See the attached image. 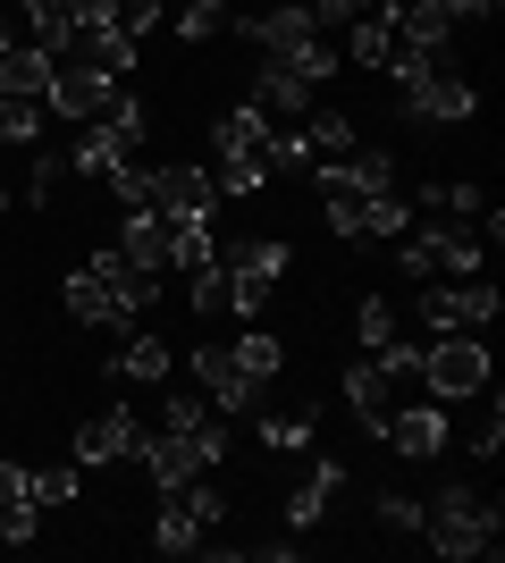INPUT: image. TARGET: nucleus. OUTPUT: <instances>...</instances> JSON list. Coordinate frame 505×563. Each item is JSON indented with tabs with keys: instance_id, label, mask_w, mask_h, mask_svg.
I'll use <instances>...</instances> for the list:
<instances>
[{
	"instance_id": "1",
	"label": "nucleus",
	"mask_w": 505,
	"mask_h": 563,
	"mask_svg": "<svg viewBox=\"0 0 505 563\" xmlns=\"http://www.w3.org/2000/svg\"><path fill=\"white\" fill-rule=\"evenodd\" d=\"M68 320H85V329H110V336H127L135 320L152 311V295H161V278L152 269H135V261L110 244V253H85V269H68Z\"/></svg>"
},
{
	"instance_id": "2",
	"label": "nucleus",
	"mask_w": 505,
	"mask_h": 563,
	"mask_svg": "<svg viewBox=\"0 0 505 563\" xmlns=\"http://www.w3.org/2000/svg\"><path fill=\"white\" fill-rule=\"evenodd\" d=\"M497 530H505L497 496L472 488V479H447V488L421 505V539H430V555H447V563L488 555V547H497Z\"/></svg>"
},
{
	"instance_id": "3",
	"label": "nucleus",
	"mask_w": 505,
	"mask_h": 563,
	"mask_svg": "<svg viewBox=\"0 0 505 563\" xmlns=\"http://www.w3.org/2000/svg\"><path fill=\"white\" fill-rule=\"evenodd\" d=\"M396 269H405L413 286L421 278H481L488 269L481 228H472V219H421V228L396 235Z\"/></svg>"
},
{
	"instance_id": "4",
	"label": "nucleus",
	"mask_w": 505,
	"mask_h": 563,
	"mask_svg": "<svg viewBox=\"0 0 505 563\" xmlns=\"http://www.w3.org/2000/svg\"><path fill=\"white\" fill-rule=\"evenodd\" d=\"M211 261H219V311H228V320H253L295 269V253L278 235H244V244H228V253H211Z\"/></svg>"
},
{
	"instance_id": "5",
	"label": "nucleus",
	"mask_w": 505,
	"mask_h": 563,
	"mask_svg": "<svg viewBox=\"0 0 505 563\" xmlns=\"http://www.w3.org/2000/svg\"><path fill=\"white\" fill-rule=\"evenodd\" d=\"M497 311H505V295L488 286V269H481V278H421V286H413V320H421L430 336H447V329H488Z\"/></svg>"
},
{
	"instance_id": "6",
	"label": "nucleus",
	"mask_w": 505,
	"mask_h": 563,
	"mask_svg": "<svg viewBox=\"0 0 505 563\" xmlns=\"http://www.w3.org/2000/svg\"><path fill=\"white\" fill-rule=\"evenodd\" d=\"M421 387H430L438 404H472V396H488V336H472V329L430 336V345H421Z\"/></svg>"
},
{
	"instance_id": "7",
	"label": "nucleus",
	"mask_w": 505,
	"mask_h": 563,
	"mask_svg": "<svg viewBox=\"0 0 505 563\" xmlns=\"http://www.w3.org/2000/svg\"><path fill=\"white\" fill-rule=\"evenodd\" d=\"M152 446V421L135 412V404H94L85 421H76V463H135V454Z\"/></svg>"
},
{
	"instance_id": "8",
	"label": "nucleus",
	"mask_w": 505,
	"mask_h": 563,
	"mask_svg": "<svg viewBox=\"0 0 505 563\" xmlns=\"http://www.w3.org/2000/svg\"><path fill=\"white\" fill-rule=\"evenodd\" d=\"M119 93H127V76H110V68H94V59H76V51H68L59 76H51V101H43V110L68 118V126H85V118H101Z\"/></svg>"
},
{
	"instance_id": "9",
	"label": "nucleus",
	"mask_w": 505,
	"mask_h": 563,
	"mask_svg": "<svg viewBox=\"0 0 505 563\" xmlns=\"http://www.w3.org/2000/svg\"><path fill=\"white\" fill-rule=\"evenodd\" d=\"M387 446L405 454V463H438V454L455 446V421H447V404H396V412H387V429H380Z\"/></svg>"
},
{
	"instance_id": "10",
	"label": "nucleus",
	"mask_w": 505,
	"mask_h": 563,
	"mask_svg": "<svg viewBox=\"0 0 505 563\" xmlns=\"http://www.w3.org/2000/svg\"><path fill=\"white\" fill-rule=\"evenodd\" d=\"M320 194H387L396 186V152L387 143H354V152H337V161L312 168Z\"/></svg>"
},
{
	"instance_id": "11",
	"label": "nucleus",
	"mask_w": 505,
	"mask_h": 563,
	"mask_svg": "<svg viewBox=\"0 0 505 563\" xmlns=\"http://www.w3.org/2000/svg\"><path fill=\"white\" fill-rule=\"evenodd\" d=\"M345 479H354V471H345V463H329V454H312V463L295 471V488H287V530H320V521H329V505H337V496H345Z\"/></svg>"
},
{
	"instance_id": "12",
	"label": "nucleus",
	"mask_w": 505,
	"mask_h": 563,
	"mask_svg": "<svg viewBox=\"0 0 505 563\" xmlns=\"http://www.w3.org/2000/svg\"><path fill=\"white\" fill-rule=\"evenodd\" d=\"M194 378H202V396L219 404V412H253L262 404V387L237 371V353H228V336H211V345L194 353Z\"/></svg>"
},
{
	"instance_id": "13",
	"label": "nucleus",
	"mask_w": 505,
	"mask_h": 563,
	"mask_svg": "<svg viewBox=\"0 0 505 563\" xmlns=\"http://www.w3.org/2000/svg\"><path fill=\"white\" fill-rule=\"evenodd\" d=\"M152 211H161V219L219 211V194H211V168H202V161H168V168H152Z\"/></svg>"
},
{
	"instance_id": "14",
	"label": "nucleus",
	"mask_w": 505,
	"mask_h": 563,
	"mask_svg": "<svg viewBox=\"0 0 505 563\" xmlns=\"http://www.w3.org/2000/svg\"><path fill=\"white\" fill-rule=\"evenodd\" d=\"M345 412H354V429H371V438H380L387 412H396V378H387L371 353H362V362H345Z\"/></svg>"
},
{
	"instance_id": "15",
	"label": "nucleus",
	"mask_w": 505,
	"mask_h": 563,
	"mask_svg": "<svg viewBox=\"0 0 505 563\" xmlns=\"http://www.w3.org/2000/svg\"><path fill=\"white\" fill-rule=\"evenodd\" d=\"M244 101H253L270 126H295V118L312 110V85H304L295 68H278V59H262V68H253V93H244Z\"/></svg>"
},
{
	"instance_id": "16",
	"label": "nucleus",
	"mask_w": 505,
	"mask_h": 563,
	"mask_svg": "<svg viewBox=\"0 0 505 563\" xmlns=\"http://www.w3.org/2000/svg\"><path fill=\"white\" fill-rule=\"evenodd\" d=\"M51 76H59V59H51L43 43H9V51H0V93L51 101Z\"/></svg>"
},
{
	"instance_id": "17",
	"label": "nucleus",
	"mask_w": 505,
	"mask_h": 563,
	"mask_svg": "<svg viewBox=\"0 0 505 563\" xmlns=\"http://www.w3.org/2000/svg\"><path fill=\"white\" fill-rule=\"evenodd\" d=\"M211 152H237V161H270V118L253 110V101L219 110V118H211Z\"/></svg>"
},
{
	"instance_id": "18",
	"label": "nucleus",
	"mask_w": 505,
	"mask_h": 563,
	"mask_svg": "<svg viewBox=\"0 0 505 563\" xmlns=\"http://www.w3.org/2000/svg\"><path fill=\"white\" fill-rule=\"evenodd\" d=\"M119 253L135 261V269H152V278L168 269V219L152 211V202H144V211H127V219H119Z\"/></svg>"
},
{
	"instance_id": "19",
	"label": "nucleus",
	"mask_w": 505,
	"mask_h": 563,
	"mask_svg": "<svg viewBox=\"0 0 505 563\" xmlns=\"http://www.w3.org/2000/svg\"><path fill=\"white\" fill-rule=\"evenodd\" d=\"M211 530L186 514V496H161V514H152V555H202Z\"/></svg>"
},
{
	"instance_id": "20",
	"label": "nucleus",
	"mask_w": 505,
	"mask_h": 563,
	"mask_svg": "<svg viewBox=\"0 0 505 563\" xmlns=\"http://www.w3.org/2000/svg\"><path fill=\"white\" fill-rule=\"evenodd\" d=\"M337 51H345V68H380V76H387V59H396V34H387L380 9H362V18L345 25V43H337Z\"/></svg>"
},
{
	"instance_id": "21",
	"label": "nucleus",
	"mask_w": 505,
	"mask_h": 563,
	"mask_svg": "<svg viewBox=\"0 0 505 563\" xmlns=\"http://www.w3.org/2000/svg\"><path fill=\"white\" fill-rule=\"evenodd\" d=\"M228 353H237V371L253 378V387H270V378L287 371V336H270V329H244V336H228Z\"/></svg>"
},
{
	"instance_id": "22",
	"label": "nucleus",
	"mask_w": 505,
	"mask_h": 563,
	"mask_svg": "<svg viewBox=\"0 0 505 563\" xmlns=\"http://www.w3.org/2000/svg\"><path fill=\"white\" fill-rule=\"evenodd\" d=\"M152 168H161V161H152L144 143H135V152H119V161H110V177H101V186L119 194V211H144V202H152Z\"/></svg>"
},
{
	"instance_id": "23",
	"label": "nucleus",
	"mask_w": 505,
	"mask_h": 563,
	"mask_svg": "<svg viewBox=\"0 0 505 563\" xmlns=\"http://www.w3.org/2000/svg\"><path fill=\"white\" fill-rule=\"evenodd\" d=\"M110 371H119V378H135V387H161V378L177 371V362H168V345H161V336H135V329H127V345H119V362H110Z\"/></svg>"
},
{
	"instance_id": "24",
	"label": "nucleus",
	"mask_w": 505,
	"mask_h": 563,
	"mask_svg": "<svg viewBox=\"0 0 505 563\" xmlns=\"http://www.w3.org/2000/svg\"><path fill=\"white\" fill-rule=\"evenodd\" d=\"M219 244H211V211H186V219H168V269H202Z\"/></svg>"
},
{
	"instance_id": "25",
	"label": "nucleus",
	"mask_w": 505,
	"mask_h": 563,
	"mask_svg": "<svg viewBox=\"0 0 505 563\" xmlns=\"http://www.w3.org/2000/svg\"><path fill=\"white\" fill-rule=\"evenodd\" d=\"M413 228V194H362V235H371V244H396V235Z\"/></svg>"
},
{
	"instance_id": "26",
	"label": "nucleus",
	"mask_w": 505,
	"mask_h": 563,
	"mask_svg": "<svg viewBox=\"0 0 505 563\" xmlns=\"http://www.w3.org/2000/svg\"><path fill=\"white\" fill-rule=\"evenodd\" d=\"M312 438H320L312 404H295V412H270V421H262V446L270 454H312Z\"/></svg>"
},
{
	"instance_id": "27",
	"label": "nucleus",
	"mask_w": 505,
	"mask_h": 563,
	"mask_svg": "<svg viewBox=\"0 0 505 563\" xmlns=\"http://www.w3.org/2000/svg\"><path fill=\"white\" fill-rule=\"evenodd\" d=\"M304 143H312V161H337V152L362 143V126L345 110H304Z\"/></svg>"
},
{
	"instance_id": "28",
	"label": "nucleus",
	"mask_w": 505,
	"mask_h": 563,
	"mask_svg": "<svg viewBox=\"0 0 505 563\" xmlns=\"http://www.w3.org/2000/svg\"><path fill=\"white\" fill-rule=\"evenodd\" d=\"M270 186V161H237V152H211V194L219 202H244V194Z\"/></svg>"
},
{
	"instance_id": "29",
	"label": "nucleus",
	"mask_w": 505,
	"mask_h": 563,
	"mask_svg": "<svg viewBox=\"0 0 505 563\" xmlns=\"http://www.w3.org/2000/svg\"><path fill=\"white\" fill-rule=\"evenodd\" d=\"M25 496L34 505H76L85 496V463H34L25 471Z\"/></svg>"
},
{
	"instance_id": "30",
	"label": "nucleus",
	"mask_w": 505,
	"mask_h": 563,
	"mask_svg": "<svg viewBox=\"0 0 505 563\" xmlns=\"http://www.w3.org/2000/svg\"><path fill=\"white\" fill-rule=\"evenodd\" d=\"M278 68H295V76H304V85L320 93L329 76H345V51H337V34H312V43H304V51H287Z\"/></svg>"
},
{
	"instance_id": "31",
	"label": "nucleus",
	"mask_w": 505,
	"mask_h": 563,
	"mask_svg": "<svg viewBox=\"0 0 505 563\" xmlns=\"http://www.w3.org/2000/svg\"><path fill=\"white\" fill-rule=\"evenodd\" d=\"M413 202H421L430 219H472V228H481V211H488V186H421Z\"/></svg>"
},
{
	"instance_id": "32",
	"label": "nucleus",
	"mask_w": 505,
	"mask_h": 563,
	"mask_svg": "<svg viewBox=\"0 0 505 563\" xmlns=\"http://www.w3.org/2000/svg\"><path fill=\"white\" fill-rule=\"evenodd\" d=\"M396 329H405V320H396V303H387V295H362V303H354V353L396 345Z\"/></svg>"
},
{
	"instance_id": "33",
	"label": "nucleus",
	"mask_w": 505,
	"mask_h": 563,
	"mask_svg": "<svg viewBox=\"0 0 505 563\" xmlns=\"http://www.w3.org/2000/svg\"><path fill=\"white\" fill-rule=\"evenodd\" d=\"M43 101H18V93H0V143H9V152H34V143H43Z\"/></svg>"
},
{
	"instance_id": "34",
	"label": "nucleus",
	"mask_w": 505,
	"mask_h": 563,
	"mask_svg": "<svg viewBox=\"0 0 505 563\" xmlns=\"http://www.w3.org/2000/svg\"><path fill=\"white\" fill-rule=\"evenodd\" d=\"M59 177H68V152L34 143V152H25V202H51V194H59Z\"/></svg>"
},
{
	"instance_id": "35",
	"label": "nucleus",
	"mask_w": 505,
	"mask_h": 563,
	"mask_svg": "<svg viewBox=\"0 0 505 563\" xmlns=\"http://www.w3.org/2000/svg\"><path fill=\"white\" fill-rule=\"evenodd\" d=\"M211 34H228V0H186L177 9V43H211Z\"/></svg>"
},
{
	"instance_id": "36",
	"label": "nucleus",
	"mask_w": 505,
	"mask_h": 563,
	"mask_svg": "<svg viewBox=\"0 0 505 563\" xmlns=\"http://www.w3.org/2000/svg\"><path fill=\"white\" fill-rule=\"evenodd\" d=\"M0 539L34 547V539H43V505H0Z\"/></svg>"
},
{
	"instance_id": "37",
	"label": "nucleus",
	"mask_w": 505,
	"mask_h": 563,
	"mask_svg": "<svg viewBox=\"0 0 505 563\" xmlns=\"http://www.w3.org/2000/svg\"><path fill=\"white\" fill-rule=\"evenodd\" d=\"M380 521H387V530H405V539H421V496L387 488V496H380Z\"/></svg>"
},
{
	"instance_id": "38",
	"label": "nucleus",
	"mask_w": 505,
	"mask_h": 563,
	"mask_svg": "<svg viewBox=\"0 0 505 563\" xmlns=\"http://www.w3.org/2000/svg\"><path fill=\"white\" fill-rule=\"evenodd\" d=\"M320 202H329V235L362 244V194H320Z\"/></svg>"
},
{
	"instance_id": "39",
	"label": "nucleus",
	"mask_w": 505,
	"mask_h": 563,
	"mask_svg": "<svg viewBox=\"0 0 505 563\" xmlns=\"http://www.w3.org/2000/svg\"><path fill=\"white\" fill-rule=\"evenodd\" d=\"M463 446L481 454V463H488V454H497V446H505V412H497V404H488L481 421H472V438H463Z\"/></svg>"
},
{
	"instance_id": "40",
	"label": "nucleus",
	"mask_w": 505,
	"mask_h": 563,
	"mask_svg": "<svg viewBox=\"0 0 505 563\" xmlns=\"http://www.w3.org/2000/svg\"><path fill=\"white\" fill-rule=\"evenodd\" d=\"M413 9H430V18L463 25V18H488V9H497V0H413Z\"/></svg>"
},
{
	"instance_id": "41",
	"label": "nucleus",
	"mask_w": 505,
	"mask_h": 563,
	"mask_svg": "<svg viewBox=\"0 0 505 563\" xmlns=\"http://www.w3.org/2000/svg\"><path fill=\"white\" fill-rule=\"evenodd\" d=\"M0 505H34L25 496V463H0Z\"/></svg>"
},
{
	"instance_id": "42",
	"label": "nucleus",
	"mask_w": 505,
	"mask_h": 563,
	"mask_svg": "<svg viewBox=\"0 0 505 563\" xmlns=\"http://www.w3.org/2000/svg\"><path fill=\"white\" fill-rule=\"evenodd\" d=\"M9 202H18V194H9V186H0V211H9Z\"/></svg>"
}]
</instances>
